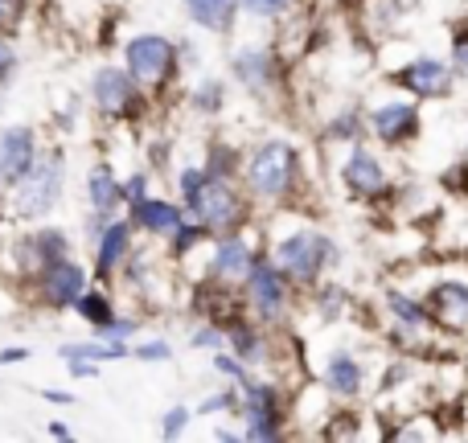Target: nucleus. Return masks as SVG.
Segmentation results:
<instances>
[{
  "label": "nucleus",
  "mask_w": 468,
  "mask_h": 443,
  "mask_svg": "<svg viewBox=\"0 0 468 443\" xmlns=\"http://www.w3.org/2000/svg\"><path fill=\"white\" fill-rule=\"evenodd\" d=\"M300 177V153L288 140H267L247 161V189L259 202H283L296 189Z\"/></svg>",
  "instance_id": "nucleus-1"
},
{
  "label": "nucleus",
  "mask_w": 468,
  "mask_h": 443,
  "mask_svg": "<svg viewBox=\"0 0 468 443\" xmlns=\"http://www.w3.org/2000/svg\"><path fill=\"white\" fill-rule=\"evenodd\" d=\"M186 210H189V218L202 222L206 234H214V238L239 234L242 226H247V202H242V194L230 185V177H210V173H206L202 189L186 202Z\"/></svg>",
  "instance_id": "nucleus-2"
},
{
  "label": "nucleus",
  "mask_w": 468,
  "mask_h": 443,
  "mask_svg": "<svg viewBox=\"0 0 468 443\" xmlns=\"http://www.w3.org/2000/svg\"><path fill=\"white\" fill-rule=\"evenodd\" d=\"M62 185H66V156L62 153L37 156V164L13 185L16 218H25V222L46 218V214L58 206V197H62Z\"/></svg>",
  "instance_id": "nucleus-3"
},
{
  "label": "nucleus",
  "mask_w": 468,
  "mask_h": 443,
  "mask_svg": "<svg viewBox=\"0 0 468 443\" xmlns=\"http://www.w3.org/2000/svg\"><path fill=\"white\" fill-rule=\"evenodd\" d=\"M333 258H337V247H333L321 230H308V226L283 234V238L275 242V263H280V271L288 275L292 283H316Z\"/></svg>",
  "instance_id": "nucleus-4"
},
{
  "label": "nucleus",
  "mask_w": 468,
  "mask_h": 443,
  "mask_svg": "<svg viewBox=\"0 0 468 443\" xmlns=\"http://www.w3.org/2000/svg\"><path fill=\"white\" fill-rule=\"evenodd\" d=\"M123 58H128V74L140 82L144 90H161L173 82V74H177V46H173L169 37H161V33H140V37H132L128 46H123Z\"/></svg>",
  "instance_id": "nucleus-5"
},
{
  "label": "nucleus",
  "mask_w": 468,
  "mask_h": 443,
  "mask_svg": "<svg viewBox=\"0 0 468 443\" xmlns=\"http://www.w3.org/2000/svg\"><path fill=\"white\" fill-rule=\"evenodd\" d=\"M239 411H242V439H280L283 436V403L271 382L242 378L239 382Z\"/></svg>",
  "instance_id": "nucleus-6"
},
{
  "label": "nucleus",
  "mask_w": 468,
  "mask_h": 443,
  "mask_svg": "<svg viewBox=\"0 0 468 443\" xmlns=\"http://www.w3.org/2000/svg\"><path fill=\"white\" fill-rule=\"evenodd\" d=\"M90 99L112 120H136L140 115V82L123 66H99L90 79Z\"/></svg>",
  "instance_id": "nucleus-7"
},
{
  "label": "nucleus",
  "mask_w": 468,
  "mask_h": 443,
  "mask_svg": "<svg viewBox=\"0 0 468 443\" xmlns=\"http://www.w3.org/2000/svg\"><path fill=\"white\" fill-rule=\"evenodd\" d=\"M288 283H292V280L280 271V263H275V258H263V255H259L255 267L247 271V280H242V288H247L250 308H255L263 321H280L283 308H288V296H292Z\"/></svg>",
  "instance_id": "nucleus-8"
},
{
  "label": "nucleus",
  "mask_w": 468,
  "mask_h": 443,
  "mask_svg": "<svg viewBox=\"0 0 468 443\" xmlns=\"http://www.w3.org/2000/svg\"><path fill=\"white\" fill-rule=\"evenodd\" d=\"M390 82L411 90L415 99H448L456 87V66L440 62V58H415V62L399 66V70L390 74Z\"/></svg>",
  "instance_id": "nucleus-9"
},
{
  "label": "nucleus",
  "mask_w": 468,
  "mask_h": 443,
  "mask_svg": "<svg viewBox=\"0 0 468 443\" xmlns=\"http://www.w3.org/2000/svg\"><path fill=\"white\" fill-rule=\"evenodd\" d=\"M37 164V132L29 123L0 128V185H16Z\"/></svg>",
  "instance_id": "nucleus-10"
},
{
  "label": "nucleus",
  "mask_w": 468,
  "mask_h": 443,
  "mask_svg": "<svg viewBox=\"0 0 468 443\" xmlns=\"http://www.w3.org/2000/svg\"><path fill=\"white\" fill-rule=\"evenodd\" d=\"M66 255H70V238H66V230H58V226H37V230H29L16 242V263L29 275H41L46 267L62 263Z\"/></svg>",
  "instance_id": "nucleus-11"
},
{
  "label": "nucleus",
  "mask_w": 468,
  "mask_h": 443,
  "mask_svg": "<svg viewBox=\"0 0 468 443\" xmlns=\"http://www.w3.org/2000/svg\"><path fill=\"white\" fill-rule=\"evenodd\" d=\"M82 291H87V271H82L74 258H62V263L46 267V271L37 275V296H41V304L54 308V312L74 308Z\"/></svg>",
  "instance_id": "nucleus-12"
},
{
  "label": "nucleus",
  "mask_w": 468,
  "mask_h": 443,
  "mask_svg": "<svg viewBox=\"0 0 468 443\" xmlns=\"http://www.w3.org/2000/svg\"><path fill=\"white\" fill-rule=\"evenodd\" d=\"M420 107L415 103H378L366 120V128L374 132V140H382L387 148H399L407 140L420 136Z\"/></svg>",
  "instance_id": "nucleus-13"
},
{
  "label": "nucleus",
  "mask_w": 468,
  "mask_h": 443,
  "mask_svg": "<svg viewBox=\"0 0 468 443\" xmlns=\"http://www.w3.org/2000/svg\"><path fill=\"white\" fill-rule=\"evenodd\" d=\"M428 312H431V329H448V332H468V283L444 280L428 291Z\"/></svg>",
  "instance_id": "nucleus-14"
},
{
  "label": "nucleus",
  "mask_w": 468,
  "mask_h": 443,
  "mask_svg": "<svg viewBox=\"0 0 468 443\" xmlns=\"http://www.w3.org/2000/svg\"><path fill=\"white\" fill-rule=\"evenodd\" d=\"M341 181H346V189L354 197H378L387 189V169H382V161L370 148H354L346 156V164H341Z\"/></svg>",
  "instance_id": "nucleus-15"
},
{
  "label": "nucleus",
  "mask_w": 468,
  "mask_h": 443,
  "mask_svg": "<svg viewBox=\"0 0 468 443\" xmlns=\"http://www.w3.org/2000/svg\"><path fill=\"white\" fill-rule=\"evenodd\" d=\"M255 258H259L255 247H250L242 234H222L210 255V275L214 280H227V283H242L247 271L255 267Z\"/></svg>",
  "instance_id": "nucleus-16"
},
{
  "label": "nucleus",
  "mask_w": 468,
  "mask_h": 443,
  "mask_svg": "<svg viewBox=\"0 0 468 443\" xmlns=\"http://www.w3.org/2000/svg\"><path fill=\"white\" fill-rule=\"evenodd\" d=\"M230 70L250 95H263V90L275 87V58L267 49H239L230 58Z\"/></svg>",
  "instance_id": "nucleus-17"
},
{
  "label": "nucleus",
  "mask_w": 468,
  "mask_h": 443,
  "mask_svg": "<svg viewBox=\"0 0 468 443\" xmlns=\"http://www.w3.org/2000/svg\"><path fill=\"white\" fill-rule=\"evenodd\" d=\"M181 222H186L181 206L161 202V197H144V202L132 206V226H136V230H144V234H153V238H169Z\"/></svg>",
  "instance_id": "nucleus-18"
},
{
  "label": "nucleus",
  "mask_w": 468,
  "mask_h": 443,
  "mask_svg": "<svg viewBox=\"0 0 468 443\" xmlns=\"http://www.w3.org/2000/svg\"><path fill=\"white\" fill-rule=\"evenodd\" d=\"M362 382H366L362 362H357L349 349H337V353L324 362V390H329V395L357 398V395H362Z\"/></svg>",
  "instance_id": "nucleus-19"
},
{
  "label": "nucleus",
  "mask_w": 468,
  "mask_h": 443,
  "mask_svg": "<svg viewBox=\"0 0 468 443\" xmlns=\"http://www.w3.org/2000/svg\"><path fill=\"white\" fill-rule=\"evenodd\" d=\"M132 218L128 222H107V230L99 234V247H95V271H99V280H107V275L115 271V267L128 258V250H132Z\"/></svg>",
  "instance_id": "nucleus-20"
},
{
  "label": "nucleus",
  "mask_w": 468,
  "mask_h": 443,
  "mask_svg": "<svg viewBox=\"0 0 468 443\" xmlns=\"http://www.w3.org/2000/svg\"><path fill=\"white\" fill-rule=\"evenodd\" d=\"M181 5H186L189 21L202 25L206 33H230L242 0H181Z\"/></svg>",
  "instance_id": "nucleus-21"
},
{
  "label": "nucleus",
  "mask_w": 468,
  "mask_h": 443,
  "mask_svg": "<svg viewBox=\"0 0 468 443\" xmlns=\"http://www.w3.org/2000/svg\"><path fill=\"white\" fill-rule=\"evenodd\" d=\"M227 349L234 357H242L247 365H255V362L267 357V341L259 337V329L250 321H242V316H234V321L227 324Z\"/></svg>",
  "instance_id": "nucleus-22"
},
{
  "label": "nucleus",
  "mask_w": 468,
  "mask_h": 443,
  "mask_svg": "<svg viewBox=\"0 0 468 443\" xmlns=\"http://www.w3.org/2000/svg\"><path fill=\"white\" fill-rule=\"evenodd\" d=\"M87 197H90V206H95V210H103V214H112L115 206L123 202L120 181H115V173H112V164H107V161L90 164V173H87Z\"/></svg>",
  "instance_id": "nucleus-23"
},
{
  "label": "nucleus",
  "mask_w": 468,
  "mask_h": 443,
  "mask_svg": "<svg viewBox=\"0 0 468 443\" xmlns=\"http://www.w3.org/2000/svg\"><path fill=\"white\" fill-rule=\"evenodd\" d=\"M62 353V362H120V357H128V345L123 341H103V337H95V341H70V345H62L58 349Z\"/></svg>",
  "instance_id": "nucleus-24"
},
{
  "label": "nucleus",
  "mask_w": 468,
  "mask_h": 443,
  "mask_svg": "<svg viewBox=\"0 0 468 443\" xmlns=\"http://www.w3.org/2000/svg\"><path fill=\"white\" fill-rule=\"evenodd\" d=\"M387 308H390V312H395L399 329H407V332L431 329V312H428V304H420V300L403 296V291H395V288H390V291H387Z\"/></svg>",
  "instance_id": "nucleus-25"
},
{
  "label": "nucleus",
  "mask_w": 468,
  "mask_h": 443,
  "mask_svg": "<svg viewBox=\"0 0 468 443\" xmlns=\"http://www.w3.org/2000/svg\"><path fill=\"white\" fill-rule=\"evenodd\" d=\"M74 308H79V316H82V321H87L95 332H99V329H107V324L115 321V312H112V300H107L103 291H95V288H87V291H82V296H79V304H74Z\"/></svg>",
  "instance_id": "nucleus-26"
},
{
  "label": "nucleus",
  "mask_w": 468,
  "mask_h": 443,
  "mask_svg": "<svg viewBox=\"0 0 468 443\" xmlns=\"http://www.w3.org/2000/svg\"><path fill=\"white\" fill-rule=\"evenodd\" d=\"M234 169H239V161H234V148H227V144H218L210 153V161H206L210 177H234Z\"/></svg>",
  "instance_id": "nucleus-27"
},
{
  "label": "nucleus",
  "mask_w": 468,
  "mask_h": 443,
  "mask_svg": "<svg viewBox=\"0 0 468 443\" xmlns=\"http://www.w3.org/2000/svg\"><path fill=\"white\" fill-rule=\"evenodd\" d=\"M189 419H194V411H189V406H173V411L165 415V423H161V439H177L181 431L189 427Z\"/></svg>",
  "instance_id": "nucleus-28"
},
{
  "label": "nucleus",
  "mask_w": 468,
  "mask_h": 443,
  "mask_svg": "<svg viewBox=\"0 0 468 443\" xmlns=\"http://www.w3.org/2000/svg\"><path fill=\"white\" fill-rule=\"evenodd\" d=\"M214 370L227 374V378H234V382L250 378V374H247V362H242V357H234V353H227V349H218V353H214Z\"/></svg>",
  "instance_id": "nucleus-29"
},
{
  "label": "nucleus",
  "mask_w": 468,
  "mask_h": 443,
  "mask_svg": "<svg viewBox=\"0 0 468 443\" xmlns=\"http://www.w3.org/2000/svg\"><path fill=\"white\" fill-rule=\"evenodd\" d=\"M202 181H206V164H189V169H181V177H177V189H181V202H189V197L202 189Z\"/></svg>",
  "instance_id": "nucleus-30"
},
{
  "label": "nucleus",
  "mask_w": 468,
  "mask_h": 443,
  "mask_svg": "<svg viewBox=\"0 0 468 443\" xmlns=\"http://www.w3.org/2000/svg\"><path fill=\"white\" fill-rule=\"evenodd\" d=\"M234 406H239V386H234V390H222V395L202 398L197 415H218V411H234Z\"/></svg>",
  "instance_id": "nucleus-31"
},
{
  "label": "nucleus",
  "mask_w": 468,
  "mask_h": 443,
  "mask_svg": "<svg viewBox=\"0 0 468 443\" xmlns=\"http://www.w3.org/2000/svg\"><path fill=\"white\" fill-rule=\"evenodd\" d=\"M292 5H296V0H242V8L255 16H280V13H288Z\"/></svg>",
  "instance_id": "nucleus-32"
},
{
  "label": "nucleus",
  "mask_w": 468,
  "mask_h": 443,
  "mask_svg": "<svg viewBox=\"0 0 468 443\" xmlns=\"http://www.w3.org/2000/svg\"><path fill=\"white\" fill-rule=\"evenodd\" d=\"M132 357H140V362H169L173 349H169V341H144L140 349H132Z\"/></svg>",
  "instance_id": "nucleus-33"
},
{
  "label": "nucleus",
  "mask_w": 468,
  "mask_h": 443,
  "mask_svg": "<svg viewBox=\"0 0 468 443\" xmlns=\"http://www.w3.org/2000/svg\"><path fill=\"white\" fill-rule=\"evenodd\" d=\"M144 189H148V177L144 173H136V177H128V181H120V194H123V202L128 206H136V202H144Z\"/></svg>",
  "instance_id": "nucleus-34"
},
{
  "label": "nucleus",
  "mask_w": 468,
  "mask_h": 443,
  "mask_svg": "<svg viewBox=\"0 0 468 443\" xmlns=\"http://www.w3.org/2000/svg\"><path fill=\"white\" fill-rule=\"evenodd\" d=\"M194 103L202 107V111H218V107H222V87H218V82H206V87L194 95Z\"/></svg>",
  "instance_id": "nucleus-35"
},
{
  "label": "nucleus",
  "mask_w": 468,
  "mask_h": 443,
  "mask_svg": "<svg viewBox=\"0 0 468 443\" xmlns=\"http://www.w3.org/2000/svg\"><path fill=\"white\" fill-rule=\"evenodd\" d=\"M21 13H25V0H0V33H5V29H16Z\"/></svg>",
  "instance_id": "nucleus-36"
},
{
  "label": "nucleus",
  "mask_w": 468,
  "mask_h": 443,
  "mask_svg": "<svg viewBox=\"0 0 468 443\" xmlns=\"http://www.w3.org/2000/svg\"><path fill=\"white\" fill-rule=\"evenodd\" d=\"M452 66L468 79V29H456L452 37Z\"/></svg>",
  "instance_id": "nucleus-37"
},
{
  "label": "nucleus",
  "mask_w": 468,
  "mask_h": 443,
  "mask_svg": "<svg viewBox=\"0 0 468 443\" xmlns=\"http://www.w3.org/2000/svg\"><path fill=\"white\" fill-rule=\"evenodd\" d=\"M329 136L333 140H354V136H362V123H357V115H341V120L329 128Z\"/></svg>",
  "instance_id": "nucleus-38"
},
{
  "label": "nucleus",
  "mask_w": 468,
  "mask_h": 443,
  "mask_svg": "<svg viewBox=\"0 0 468 443\" xmlns=\"http://www.w3.org/2000/svg\"><path fill=\"white\" fill-rule=\"evenodd\" d=\"M341 304H346V291L333 288V283H329V288L321 291V308H324V316H337V308H341Z\"/></svg>",
  "instance_id": "nucleus-39"
},
{
  "label": "nucleus",
  "mask_w": 468,
  "mask_h": 443,
  "mask_svg": "<svg viewBox=\"0 0 468 443\" xmlns=\"http://www.w3.org/2000/svg\"><path fill=\"white\" fill-rule=\"evenodd\" d=\"M13 70H16V49L8 46L5 37H0V82H5V79H8V74H13Z\"/></svg>",
  "instance_id": "nucleus-40"
},
{
  "label": "nucleus",
  "mask_w": 468,
  "mask_h": 443,
  "mask_svg": "<svg viewBox=\"0 0 468 443\" xmlns=\"http://www.w3.org/2000/svg\"><path fill=\"white\" fill-rule=\"evenodd\" d=\"M70 374H74V378H95L99 362H70Z\"/></svg>",
  "instance_id": "nucleus-41"
},
{
  "label": "nucleus",
  "mask_w": 468,
  "mask_h": 443,
  "mask_svg": "<svg viewBox=\"0 0 468 443\" xmlns=\"http://www.w3.org/2000/svg\"><path fill=\"white\" fill-rule=\"evenodd\" d=\"M25 357H29V349H5V353H0V365H13V362H25Z\"/></svg>",
  "instance_id": "nucleus-42"
},
{
  "label": "nucleus",
  "mask_w": 468,
  "mask_h": 443,
  "mask_svg": "<svg viewBox=\"0 0 468 443\" xmlns=\"http://www.w3.org/2000/svg\"><path fill=\"white\" fill-rule=\"evenodd\" d=\"M49 403H74V395H66V390H46Z\"/></svg>",
  "instance_id": "nucleus-43"
},
{
  "label": "nucleus",
  "mask_w": 468,
  "mask_h": 443,
  "mask_svg": "<svg viewBox=\"0 0 468 443\" xmlns=\"http://www.w3.org/2000/svg\"><path fill=\"white\" fill-rule=\"evenodd\" d=\"M49 436H58V439H70V427H66V423H49Z\"/></svg>",
  "instance_id": "nucleus-44"
}]
</instances>
